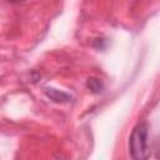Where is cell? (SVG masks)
Instances as JSON below:
<instances>
[{
  "instance_id": "obj_1",
  "label": "cell",
  "mask_w": 160,
  "mask_h": 160,
  "mask_svg": "<svg viewBox=\"0 0 160 160\" xmlns=\"http://www.w3.org/2000/svg\"><path fill=\"white\" fill-rule=\"evenodd\" d=\"M149 129L148 125L141 122L138 124L130 138H129V150L130 155L135 160H144L149 158Z\"/></svg>"
},
{
  "instance_id": "obj_2",
  "label": "cell",
  "mask_w": 160,
  "mask_h": 160,
  "mask_svg": "<svg viewBox=\"0 0 160 160\" xmlns=\"http://www.w3.org/2000/svg\"><path fill=\"white\" fill-rule=\"evenodd\" d=\"M42 91L50 100H52L55 102H69L71 100V96L68 92L54 89V88H44Z\"/></svg>"
},
{
  "instance_id": "obj_3",
  "label": "cell",
  "mask_w": 160,
  "mask_h": 160,
  "mask_svg": "<svg viewBox=\"0 0 160 160\" xmlns=\"http://www.w3.org/2000/svg\"><path fill=\"white\" fill-rule=\"evenodd\" d=\"M86 86L94 94H100L104 90V84L96 78H89L86 81Z\"/></svg>"
},
{
  "instance_id": "obj_4",
  "label": "cell",
  "mask_w": 160,
  "mask_h": 160,
  "mask_svg": "<svg viewBox=\"0 0 160 160\" xmlns=\"http://www.w3.org/2000/svg\"><path fill=\"white\" fill-rule=\"evenodd\" d=\"M8 1H10V2H19V1H22V0H8Z\"/></svg>"
}]
</instances>
